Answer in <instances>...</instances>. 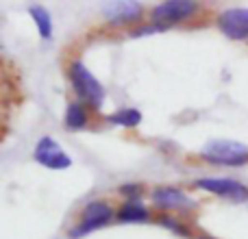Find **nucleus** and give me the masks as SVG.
Masks as SVG:
<instances>
[{
  "label": "nucleus",
  "instance_id": "10",
  "mask_svg": "<svg viewBox=\"0 0 248 239\" xmlns=\"http://www.w3.org/2000/svg\"><path fill=\"white\" fill-rule=\"evenodd\" d=\"M148 218H150L148 209H146L144 205H140L137 200L135 202L128 200L126 205L118 211V220H120V222H146Z\"/></svg>",
  "mask_w": 248,
  "mask_h": 239
},
{
  "label": "nucleus",
  "instance_id": "1",
  "mask_svg": "<svg viewBox=\"0 0 248 239\" xmlns=\"http://www.w3.org/2000/svg\"><path fill=\"white\" fill-rule=\"evenodd\" d=\"M70 81L83 103H87L92 109H100V105L105 103V87L96 81V76L81 61H74L70 65Z\"/></svg>",
  "mask_w": 248,
  "mask_h": 239
},
{
  "label": "nucleus",
  "instance_id": "11",
  "mask_svg": "<svg viewBox=\"0 0 248 239\" xmlns=\"http://www.w3.org/2000/svg\"><path fill=\"white\" fill-rule=\"evenodd\" d=\"M29 13H31V17H33L35 26H37L39 35H42V39L50 37L52 35V15L48 13V9H44L37 4V7H31Z\"/></svg>",
  "mask_w": 248,
  "mask_h": 239
},
{
  "label": "nucleus",
  "instance_id": "5",
  "mask_svg": "<svg viewBox=\"0 0 248 239\" xmlns=\"http://www.w3.org/2000/svg\"><path fill=\"white\" fill-rule=\"evenodd\" d=\"M196 11H198L196 2H189V0H172V2H163L153 9V20H155V24L161 22V26H166V24H174V22H181V20H187V17H192Z\"/></svg>",
  "mask_w": 248,
  "mask_h": 239
},
{
  "label": "nucleus",
  "instance_id": "3",
  "mask_svg": "<svg viewBox=\"0 0 248 239\" xmlns=\"http://www.w3.org/2000/svg\"><path fill=\"white\" fill-rule=\"evenodd\" d=\"M111 220H113V209L107 205V202H100V200L90 202V205L85 207V211H83L81 222L70 231V237L81 239V237L90 235V233H94L96 228L107 226Z\"/></svg>",
  "mask_w": 248,
  "mask_h": 239
},
{
  "label": "nucleus",
  "instance_id": "13",
  "mask_svg": "<svg viewBox=\"0 0 248 239\" xmlns=\"http://www.w3.org/2000/svg\"><path fill=\"white\" fill-rule=\"evenodd\" d=\"M65 126L72 128V131H81L87 126V111L83 109V105L72 103L65 109Z\"/></svg>",
  "mask_w": 248,
  "mask_h": 239
},
{
  "label": "nucleus",
  "instance_id": "9",
  "mask_svg": "<svg viewBox=\"0 0 248 239\" xmlns=\"http://www.w3.org/2000/svg\"><path fill=\"white\" fill-rule=\"evenodd\" d=\"M103 13L113 24H126V22H133L141 15V4L140 2H107L103 7Z\"/></svg>",
  "mask_w": 248,
  "mask_h": 239
},
{
  "label": "nucleus",
  "instance_id": "16",
  "mask_svg": "<svg viewBox=\"0 0 248 239\" xmlns=\"http://www.w3.org/2000/svg\"><path fill=\"white\" fill-rule=\"evenodd\" d=\"M155 30H163V26H144V29H137L133 30V37H141V35H148V33H155Z\"/></svg>",
  "mask_w": 248,
  "mask_h": 239
},
{
  "label": "nucleus",
  "instance_id": "6",
  "mask_svg": "<svg viewBox=\"0 0 248 239\" xmlns=\"http://www.w3.org/2000/svg\"><path fill=\"white\" fill-rule=\"evenodd\" d=\"M196 187L202 192L216 194V196L231 198V200H248V189L233 179H198Z\"/></svg>",
  "mask_w": 248,
  "mask_h": 239
},
{
  "label": "nucleus",
  "instance_id": "8",
  "mask_svg": "<svg viewBox=\"0 0 248 239\" xmlns=\"http://www.w3.org/2000/svg\"><path fill=\"white\" fill-rule=\"evenodd\" d=\"M155 205H159L161 209L170 211H183V209H194V200L189 196H185L181 189L176 187H159L153 194Z\"/></svg>",
  "mask_w": 248,
  "mask_h": 239
},
{
  "label": "nucleus",
  "instance_id": "14",
  "mask_svg": "<svg viewBox=\"0 0 248 239\" xmlns=\"http://www.w3.org/2000/svg\"><path fill=\"white\" fill-rule=\"evenodd\" d=\"M161 224L163 226H168L170 231H174V233H179V235H183V237H187L189 233H187V228L183 226V224L179 222V220H172V218H161Z\"/></svg>",
  "mask_w": 248,
  "mask_h": 239
},
{
  "label": "nucleus",
  "instance_id": "17",
  "mask_svg": "<svg viewBox=\"0 0 248 239\" xmlns=\"http://www.w3.org/2000/svg\"><path fill=\"white\" fill-rule=\"evenodd\" d=\"M201 239H211V237H201Z\"/></svg>",
  "mask_w": 248,
  "mask_h": 239
},
{
  "label": "nucleus",
  "instance_id": "15",
  "mask_svg": "<svg viewBox=\"0 0 248 239\" xmlns=\"http://www.w3.org/2000/svg\"><path fill=\"white\" fill-rule=\"evenodd\" d=\"M120 194H124L126 198H131L135 202V198L141 194V185H122L120 187Z\"/></svg>",
  "mask_w": 248,
  "mask_h": 239
},
{
  "label": "nucleus",
  "instance_id": "7",
  "mask_svg": "<svg viewBox=\"0 0 248 239\" xmlns=\"http://www.w3.org/2000/svg\"><path fill=\"white\" fill-rule=\"evenodd\" d=\"M218 26L229 39H248V9H227L220 13Z\"/></svg>",
  "mask_w": 248,
  "mask_h": 239
},
{
  "label": "nucleus",
  "instance_id": "2",
  "mask_svg": "<svg viewBox=\"0 0 248 239\" xmlns=\"http://www.w3.org/2000/svg\"><path fill=\"white\" fill-rule=\"evenodd\" d=\"M201 157L218 165H244L248 163V146L240 141H227V139H216L209 141L205 148L201 150Z\"/></svg>",
  "mask_w": 248,
  "mask_h": 239
},
{
  "label": "nucleus",
  "instance_id": "12",
  "mask_svg": "<svg viewBox=\"0 0 248 239\" xmlns=\"http://www.w3.org/2000/svg\"><path fill=\"white\" fill-rule=\"evenodd\" d=\"M109 124H113V126H124V128H135L137 124L141 122V113L137 111V109H118L116 113H111V116L107 118Z\"/></svg>",
  "mask_w": 248,
  "mask_h": 239
},
{
  "label": "nucleus",
  "instance_id": "4",
  "mask_svg": "<svg viewBox=\"0 0 248 239\" xmlns=\"http://www.w3.org/2000/svg\"><path fill=\"white\" fill-rule=\"evenodd\" d=\"M33 159L39 165L48 167V170H68L72 165V157L65 154V150L57 144L52 137H42L35 146Z\"/></svg>",
  "mask_w": 248,
  "mask_h": 239
}]
</instances>
